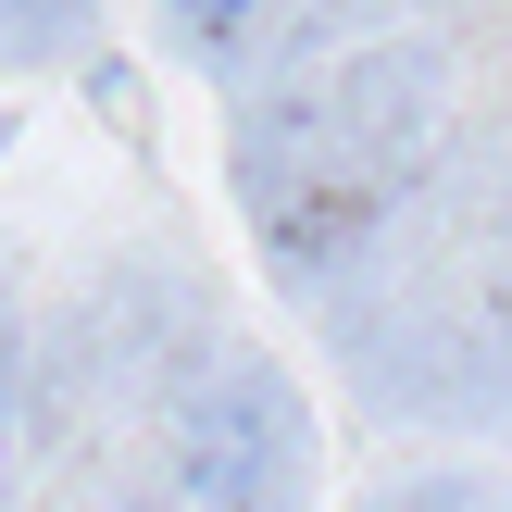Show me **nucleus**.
Returning a JSON list of instances; mask_svg holds the SVG:
<instances>
[{"label": "nucleus", "mask_w": 512, "mask_h": 512, "mask_svg": "<svg viewBox=\"0 0 512 512\" xmlns=\"http://www.w3.org/2000/svg\"><path fill=\"white\" fill-rule=\"evenodd\" d=\"M163 13H175V38H200V50H225V38H238L250 13H263V0H163Z\"/></svg>", "instance_id": "obj_1"}, {"label": "nucleus", "mask_w": 512, "mask_h": 512, "mask_svg": "<svg viewBox=\"0 0 512 512\" xmlns=\"http://www.w3.org/2000/svg\"><path fill=\"white\" fill-rule=\"evenodd\" d=\"M0 388H13V375H0Z\"/></svg>", "instance_id": "obj_2"}]
</instances>
